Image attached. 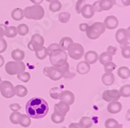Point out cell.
Segmentation results:
<instances>
[{
  "label": "cell",
  "mask_w": 130,
  "mask_h": 128,
  "mask_svg": "<svg viewBox=\"0 0 130 128\" xmlns=\"http://www.w3.org/2000/svg\"><path fill=\"white\" fill-rule=\"evenodd\" d=\"M25 111L30 118L42 119L47 115L49 112V105L45 99L35 97L27 102Z\"/></svg>",
  "instance_id": "6da1fadb"
},
{
  "label": "cell",
  "mask_w": 130,
  "mask_h": 128,
  "mask_svg": "<svg viewBox=\"0 0 130 128\" xmlns=\"http://www.w3.org/2000/svg\"><path fill=\"white\" fill-rule=\"evenodd\" d=\"M50 62L53 67H57L68 61V53L62 49L60 45L53 43L47 47Z\"/></svg>",
  "instance_id": "7a4b0ae2"
},
{
  "label": "cell",
  "mask_w": 130,
  "mask_h": 128,
  "mask_svg": "<svg viewBox=\"0 0 130 128\" xmlns=\"http://www.w3.org/2000/svg\"><path fill=\"white\" fill-rule=\"evenodd\" d=\"M24 10V16L28 20H40L45 16V10L41 5H34L26 7Z\"/></svg>",
  "instance_id": "3957f363"
},
{
  "label": "cell",
  "mask_w": 130,
  "mask_h": 128,
  "mask_svg": "<svg viewBox=\"0 0 130 128\" xmlns=\"http://www.w3.org/2000/svg\"><path fill=\"white\" fill-rule=\"evenodd\" d=\"M106 27L102 22H95L89 26L86 31L87 38L91 40H96L105 32Z\"/></svg>",
  "instance_id": "277c9868"
},
{
  "label": "cell",
  "mask_w": 130,
  "mask_h": 128,
  "mask_svg": "<svg viewBox=\"0 0 130 128\" xmlns=\"http://www.w3.org/2000/svg\"><path fill=\"white\" fill-rule=\"evenodd\" d=\"M26 70L25 63L17 61H10L5 65V70L7 73V74L13 76L17 75L20 73L24 72Z\"/></svg>",
  "instance_id": "5b68a950"
},
{
  "label": "cell",
  "mask_w": 130,
  "mask_h": 128,
  "mask_svg": "<svg viewBox=\"0 0 130 128\" xmlns=\"http://www.w3.org/2000/svg\"><path fill=\"white\" fill-rule=\"evenodd\" d=\"M67 51L68 56H69L70 58L75 60L81 59L85 54V49L84 47L82 46V45L75 42L71 43L68 46Z\"/></svg>",
  "instance_id": "8992f818"
},
{
  "label": "cell",
  "mask_w": 130,
  "mask_h": 128,
  "mask_svg": "<svg viewBox=\"0 0 130 128\" xmlns=\"http://www.w3.org/2000/svg\"><path fill=\"white\" fill-rule=\"evenodd\" d=\"M0 93L6 98H11L15 96V88L10 81L3 80L0 83Z\"/></svg>",
  "instance_id": "52a82bcc"
},
{
  "label": "cell",
  "mask_w": 130,
  "mask_h": 128,
  "mask_svg": "<svg viewBox=\"0 0 130 128\" xmlns=\"http://www.w3.org/2000/svg\"><path fill=\"white\" fill-rule=\"evenodd\" d=\"M45 39L39 34H35L31 36L30 41L27 44V48L32 52H35L44 46Z\"/></svg>",
  "instance_id": "ba28073f"
},
{
  "label": "cell",
  "mask_w": 130,
  "mask_h": 128,
  "mask_svg": "<svg viewBox=\"0 0 130 128\" xmlns=\"http://www.w3.org/2000/svg\"><path fill=\"white\" fill-rule=\"evenodd\" d=\"M43 74L53 81H57L63 77V75L55 67H45L43 69Z\"/></svg>",
  "instance_id": "9c48e42d"
},
{
  "label": "cell",
  "mask_w": 130,
  "mask_h": 128,
  "mask_svg": "<svg viewBox=\"0 0 130 128\" xmlns=\"http://www.w3.org/2000/svg\"><path fill=\"white\" fill-rule=\"evenodd\" d=\"M121 96L119 91L117 89H110L104 91L102 94V98L107 102H111L115 101H118Z\"/></svg>",
  "instance_id": "30bf717a"
},
{
  "label": "cell",
  "mask_w": 130,
  "mask_h": 128,
  "mask_svg": "<svg viewBox=\"0 0 130 128\" xmlns=\"http://www.w3.org/2000/svg\"><path fill=\"white\" fill-rule=\"evenodd\" d=\"M118 24H119L118 19L114 15L107 16L104 21V24L105 27L108 30H114V29L117 28L118 26Z\"/></svg>",
  "instance_id": "8fae6325"
},
{
  "label": "cell",
  "mask_w": 130,
  "mask_h": 128,
  "mask_svg": "<svg viewBox=\"0 0 130 128\" xmlns=\"http://www.w3.org/2000/svg\"><path fill=\"white\" fill-rule=\"evenodd\" d=\"M54 113H58L63 116H66V114L70 111V105L67 103L62 101H60L58 103L55 104L53 107Z\"/></svg>",
  "instance_id": "7c38bea8"
},
{
  "label": "cell",
  "mask_w": 130,
  "mask_h": 128,
  "mask_svg": "<svg viewBox=\"0 0 130 128\" xmlns=\"http://www.w3.org/2000/svg\"><path fill=\"white\" fill-rule=\"evenodd\" d=\"M75 95L73 94L72 91L66 90V91H62V92L60 95L59 100L64 102H67L69 105H71L74 102H75Z\"/></svg>",
  "instance_id": "4fadbf2b"
},
{
  "label": "cell",
  "mask_w": 130,
  "mask_h": 128,
  "mask_svg": "<svg viewBox=\"0 0 130 128\" xmlns=\"http://www.w3.org/2000/svg\"><path fill=\"white\" fill-rule=\"evenodd\" d=\"M115 39L117 42L120 45H125L128 42V37L127 31L125 28H120L116 31L115 34Z\"/></svg>",
  "instance_id": "5bb4252c"
},
{
  "label": "cell",
  "mask_w": 130,
  "mask_h": 128,
  "mask_svg": "<svg viewBox=\"0 0 130 128\" xmlns=\"http://www.w3.org/2000/svg\"><path fill=\"white\" fill-rule=\"evenodd\" d=\"M122 109V105L118 101L110 102L107 106V110L110 114H118Z\"/></svg>",
  "instance_id": "9a60e30c"
},
{
  "label": "cell",
  "mask_w": 130,
  "mask_h": 128,
  "mask_svg": "<svg viewBox=\"0 0 130 128\" xmlns=\"http://www.w3.org/2000/svg\"><path fill=\"white\" fill-rule=\"evenodd\" d=\"M84 58L85 61L88 62L89 65H91V64H94L98 61L99 55L96 52L93 50H90L84 54Z\"/></svg>",
  "instance_id": "2e32d148"
},
{
  "label": "cell",
  "mask_w": 130,
  "mask_h": 128,
  "mask_svg": "<svg viewBox=\"0 0 130 128\" xmlns=\"http://www.w3.org/2000/svg\"><path fill=\"white\" fill-rule=\"evenodd\" d=\"M90 69H91L90 65L86 61L79 62L76 67L77 73L80 75H86V74H89L90 71Z\"/></svg>",
  "instance_id": "e0dca14e"
},
{
  "label": "cell",
  "mask_w": 130,
  "mask_h": 128,
  "mask_svg": "<svg viewBox=\"0 0 130 128\" xmlns=\"http://www.w3.org/2000/svg\"><path fill=\"white\" fill-rule=\"evenodd\" d=\"M81 14L86 19H91L94 16L95 11L91 4H86L81 10Z\"/></svg>",
  "instance_id": "ac0fdd59"
},
{
  "label": "cell",
  "mask_w": 130,
  "mask_h": 128,
  "mask_svg": "<svg viewBox=\"0 0 130 128\" xmlns=\"http://www.w3.org/2000/svg\"><path fill=\"white\" fill-rule=\"evenodd\" d=\"M101 81L106 86H111L115 81V77L113 73H104L101 77Z\"/></svg>",
  "instance_id": "d6986e66"
},
{
  "label": "cell",
  "mask_w": 130,
  "mask_h": 128,
  "mask_svg": "<svg viewBox=\"0 0 130 128\" xmlns=\"http://www.w3.org/2000/svg\"><path fill=\"white\" fill-rule=\"evenodd\" d=\"M115 3L113 0H99V6L100 10L102 11H107L112 9Z\"/></svg>",
  "instance_id": "ffe728a7"
},
{
  "label": "cell",
  "mask_w": 130,
  "mask_h": 128,
  "mask_svg": "<svg viewBox=\"0 0 130 128\" xmlns=\"http://www.w3.org/2000/svg\"><path fill=\"white\" fill-rule=\"evenodd\" d=\"M11 57L14 61L21 62L25 57V53L23 50L17 49L11 52Z\"/></svg>",
  "instance_id": "44dd1931"
},
{
  "label": "cell",
  "mask_w": 130,
  "mask_h": 128,
  "mask_svg": "<svg viewBox=\"0 0 130 128\" xmlns=\"http://www.w3.org/2000/svg\"><path fill=\"white\" fill-rule=\"evenodd\" d=\"M17 27L14 26H10V27H5L4 31V36H6L8 38H15L17 35Z\"/></svg>",
  "instance_id": "7402d4cb"
},
{
  "label": "cell",
  "mask_w": 130,
  "mask_h": 128,
  "mask_svg": "<svg viewBox=\"0 0 130 128\" xmlns=\"http://www.w3.org/2000/svg\"><path fill=\"white\" fill-rule=\"evenodd\" d=\"M14 88H15V95H17L19 98H24L27 95V93H28L27 88L24 85L18 84V85H16Z\"/></svg>",
  "instance_id": "603a6c76"
},
{
  "label": "cell",
  "mask_w": 130,
  "mask_h": 128,
  "mask_svg": "<svg viewBox=\"0 0 130 128\" xmlns=\"http://www.w3.org/2000/svg\"><path fill=\"white\" fill-rule=\"evenodd\" d=\"M11 17L16 21H20L24 17V10L21 8H15L11 12Z\"/></svg>",
  "instance_id": "cb8c5ba5"
},
{
  "label": "cell",
  "mask_w": 130,
  "mask_h": 128,
  "mask_svg": "<svg viewBox=\"0 0 130 128\" xmlns=\"http://www.w3.org/2000/svg\"><path fill=\"white\" fill-rule=\"evenodd\" d=\"M118 76L121 79H128L130 77V69L127 67H121L118 70Z\"/></svg>",
  "instance_id": "d4e9b609"
},
{
  "label": "cell",
  "mask_w": 130,
  "mask_h": 128,
  "mask_svg": "<svg viewBox=\"0 0 130 128\" xmlns=\"http://www.w3.org/2000/svg\"><path fill=\"white\" fill-rule=\"evenodd\" d=\"M55 67L60 71V73L63 75V77H66L70 73V65L68 62V61L60 64V65H59V66Z\"/></svg>",
  "instance_id": "484cf974"
},
{
  "label": "cell",
  "mask_w": 130,
  "mask_h": 128,
  "mask_svg": "<svg viewBox=\"0 0 130 128\" xmlns=\"http://www.w3.org/2000/svg\"><path fill=\"white\" fill-rule=\"evenodd\" d=\"M98 60H99L100 64H102V65H104L105 63L112 61L113 60V56H111L110 54H109L107 52H104L99 56Z\"/></svg>",
  "instance_id": "4316f807"
},
{
  "label": "cell",
  "mask_w": 130,
  "mask_h": 128,
  "mask_svg": "<svg viewBox=\"0 0 130 128\" xmlns=\"http://www.w3.org/2000/svg\"><path fill=\"white\" fill-rule=\"evenodd\" d=\"M78 123L83 128H90L93 125V121L89 116H83L80 119Z\"/></svg>",
  "instance_id": "83f0119b"
},
{
  "label": "cell",
  "mask_w": 130,
  "mask_h": 128,
  "mask_svg": "<svg viewBox=\"0 0 130 128\" xmlns=\"http://www.w3.org/2000/svg\"><path fill=\"white\" fill-rule=\"evenodd\" d=\"M35 56L37 59H39V60H43L45 59L46 57L48 56V51H47V48H45V46L42 47L41 49L36 50L35 52Z\"/></svg>",
  "instance_id": "f1b7e54d"
},
{
  "label": "cell",
  "mask_w": 130,
  "mask_h": 128,
  "mask_svg": "<svg viewBox=\"0 0 130 128\" xmlns=\"http://www.w3.org/2000/svg\"><path fill=\"white\" fill-rule=\"evenodd\" d=\"M105 128H121L122 125H120L119 123L113 118H109L105 120L104 123Z\"/></svg>",
  "instance_id": "f546056e"
},
{
  "label": "cell",
  "mask_w": 130,
  "mask_h": 128,
  "mask_svg": "<svg viewBox=\"0 0 130 128\" xmlns=\"http://www.w3.org/2000/svg\"><path fill=\"white\" fill-rule=\"evenodd\" d=\"M62 8V3L59 1V0H56V1L51 2L49 6V10L52 13H57L60 11Z\"/></svg>",
  "instance_id": "4dcf8cb0"
},
{
  "label": "cell",
  "mask_w": 130,
  "mask_h": 128,
  "mask_svg": "<svg viewBox=\"0 0 130 128\" xmlns=\"http://www.w3.org/2000/svg\"><path fill=\"white\" fill-rule=\"evenodd\" d=\"M73 42L74 41H73L72 38H71L69 37H63L60 39L59 45H60V46L62 49H63L64 51H67L68 46Z\"/></svg>",
  "instance_id": "1f68e13d"
},
{
  "label": "cell",
  "mask_w": 130,
  "mask_h": 128,
  "mask_svg": "<svg viewBox=\"0 0 130 128\" xmlns=\"http://www.w3.org/2000/svg\"><path fill=\"white\" fill-rule=\"evenodd\" d=\"M31 118L27 114H21L19 124L23 127H28L31 125Z\"/></svg>",
  "instance_id": "d6a6232c"
},
{
  "label": "cell",
  "mask_w": 130,
  "mask_h": 128,
  "mask_svg": "<svg viewBox=\"0 0 130 128\" xmlns=\"http://www.w3.org/2000/svg\"><path fill=\"white\" fill-rule=\"evenodd\" d=\"M17 34L19 35L25 36L29 32V27L25 24H19L17 26Z\"/></svg>",
  "instance_id": "836d02e7"
},
{
  "label": "cell",
  "mask_w": 130,
  "mask_h": 128,
  "mask_svg": "<svg viewBox=\"0 0 130 128\" xmlns=\"http://www.w3.org/2000/svg\"><path fill=\"white\" fill-rule=\"evenodd\" d=\"M62 92V89L59 87H55L50 89V95L54 100H59L60 95Z\"/></svg>",
  "instance_id": "e575fe53"
},
{
  "label": "cell",
  "mask_w": 130,
  "mask_h": 128,
  "mask_svg": "<svg viewBox=\"0 0 130 128\" xmlns=\"http://www.w3.org/2000/svg\"><path fill=\"white\" fill-rule=\"evenodd\" d=\"M119 94L121 97L123 98H129L130 97V84H125L122 87H121Z\"/></svg>",
  "instance_id": "d590c367"
},
{
  "label": "cell",
  "mask_w": 130,
  "mask_h": 128,
  "mask_svg": "<svg viewBox=\"0 0 130 128\" xmlns=\"http://www.w3.org/2000/svg\"><path fill=\"white\" fill-rule=\"evenodd\" d=\"M65 120V116H63V115H60V114H58V113H56L53 112V113L51 115V120L53 123H61L64 121Z\"/></svg>",
  "instance_id": "8d00e7d4"
},
{
  "label": "cell",
  "mask_w": 130,
  "mask_h": 128,
  "mask_svg": "<svg viewBox=\"0 0 130 128\" xmlns=\"http://www.w3.org/2000/svg\"><path fill=\"white\" fill-rule=\"evenodd\" d=\"M17 79L24 82V83H27L31 79V74H30V73L26 72V71L20 73V74H17Z\"/></svg>",
  "instance_id": "74e56055"
},
{
  "label": "cell",
  "mask_w": 130,
  "mask_h": 128,
  "mask_svg": "<svg viewBox=\"0 0 130 128\" xmlns=\"http://www.w3.org/2000/svg\"><path fill=\"white\" fill-rule=\"evenodd\" d=\"M71 19V13L68 12H62L58 16V20L62 24L68 23Z\"/></svg>",
  "instance_id": "f35d334b"
},
{
  "label": "cell",
  "mask_w": 130,
  "mask_h": 128,
  "mask_svg": "<svg viewBox=\"0 0 130 128\" xmlns=\"http://www.w3.org/2000/svg\"><path fill=\"white\" fill-rule=\"evenodd\" d=\"M21 116L20 112H13L10 116V120L13 124H19V121Z\"/></svg>",
  "instance_id": "ab89813d"
},
{
  "label": "cell",
  "mask_w": 130,
  "mask_h": 128,
  "mask_svg": "<svg viewBox=\"0 0 130 128\" xmlns=\"http://www.w3.org/2000/svg\"><path fill=\"white\" fill-rule=\"evenodd\" d=\"M116 67H117L116 64L113 62L112 61H110L104 64V69L105 73H112L116 69Z\"/></svg>",
  "instance_id": "60d3db41"
},
{
  "label": "cell",
  "mask_w": 130,
  "mask_h": 128,
  "mask_svg": "<svg viewBox=\"0 0 130 128\" xmlns=\"http://www.w3.org/2000/svg\"><path fill=\"white\" fill-rule=\"evenodd\" d=\"M122 56L125 59H130V46L125 45L122 48Z\"/></svg>",
  "instance_id": "b9f144b4"
},
{
  "label": "cell",
  "mask_w": 130,
  "mask_h": 128,
  "mask_svg": "<svg viewBox=\"0 0 130 128\" xmlns=\"http://www.w3.org/2000/svg\"><path fill=\"white\" fill-rule=\"evenodd\" d=\"M86 0H78V1L76 2L75 10H76L77 13H78V14L81 13V10L83 8V6L86 5Z\"/></svg>",
  "instance_id": "7bdbcfd3"
},
{
  "label": "cell",
  "mask_w": 130,
  "mask_h": 128,
  "mask_svg": "<svg viewBox=\"0 0 130 128\" xmlns=\"http://www.w3.org/2000/svg\"><path fill=\"white\" fill-rule=\"evenodd\" d=\"M7 46H8V45H7L6 41L3 38H0V54L3 53L6 50Z\"/></svg>",
  "instance_id": "ee69618b"
},
{
  "label": "cell",
  "mask_w": 130,
  "mask_h": 128,
  "mask_svg": "<svg viewBox=\"0 0 130 128\" xmlns=\"http://www.w3.org/2000/svg\"><path fill=\"white\" fill-rule=\"evenodd\" d=\"M117 51H118V49L115 46H113V45H110V46L107 47V52L109 54H110L112 56H115L117 53Z\"/></svg>",
  "instance_id": "f6af8a7d"
},
{
  "label": "cell",
  "mask_w": 130,
  "mask_h": 128,
  "mask_svg": "<svg viewBox=\"0 0 130 128\" xmlns=\"http://www.w3.org/2000/svg\"><path fill=\"white\" fill-rule=\"evenodd\" d=\"M10 109L13 112H19V110H21V106L18 103H12L10 105Z\"/></svg>",
  "instance_id": "bcb514c9"
},
{
  "label": "cell",
  "mask_w": 130,
  "mask_h": 128,
  "mask_svg": "<svg viewBox=\"0 0 130 128\" xmlns=\"http://www.w3.org/2000/svg\"><path fill=\"white\" fill-rule=\"evenodd\" d=\"M89 27V24L86 23H82L79 24V30L82 32H86Z\"/></svg>",
  "instance_id": "7dc6e473"
},
{
  "label": "cell",
  "mask_w": 130,
  "mask_h": 128,
  "mask_svg": "<svg viewBox=\"0 0 130 128\" xmlns=\"http://www.w3.org/2000/svg\"><path fill=\"white\" fill-rule=\"evenodd\" d=\"M92 6V7H93V10H94L95 12H101L100 6H99V1L95 2Z\"/></svg>",
  "instance_id": "c3c4849f"
},
{
  "label": "cell",
  "mask_w": 130,
  "mask_h": 128,
  "mask_svg": "<svg viewBox=\"0 0 130 128\" xmlns=\"http://www.w3.org/2000/svg\"><path fill=\"white\" fill-rule=\"evenodd\" d=\"M5 25L0 24V38H3L4 36V31H5Z\"/></svg>",
  "instance_id": "681fc988"
},
{
  "label": "cell",
  "mask_w": 130,
  "mask_h": 128,
  "mask_svg": "<svg viewBox=\"0 0 130 128\" xmlns=\"http://www.w3.org/2000/svg\"><path fill=\"white\" fill-rule=\"evenodd\" d=\"M68 128H83V127L81 126L78 123H71L69 125V127Z\"/></svg>",
  "instance_id": "f907efd6"
},
{
  "label": "cell",
  "mask_w": 130,
  "mask_h": 128,
  "mask_svg": "<svg viewBox=\"0 0 130 128\" xmlns=\"http://www.w3.org/2000/svg\"><path fill=\"white\" fill-rule=\"evenodd\" d=\"M122 7L130 6V0H122Z\"/></svg>",
  "instance_id": "816d5d0a"
},
{
  "label": "cell",
  "mask_w": 130,
  "mask_h": 128,
  "mask_svg": "<svg viewBox=\"0 0 130 128\" xmlns=\"http://www.w3.org/2000/svg\"><path fill=\"white\" fill-rule=\"evenodd\" d=\"M29 1L34 3V5H40L43 2V0H29Z\"/></svg>",
  "instance_id": "f5cc1de1"
},
{
  "label": "cell",
  "mask_w": 130,
  "mask_h": 128,
  "mask_svg": "<svg viewBox=\"0 0 130 128\" xmlns=\"http://www.w3.org/2000/svg\"><path fill=\"white\" fill-rule=\"evenodd\" d=\"M4 64H5V59H4V58L2 55L0 54V68H1L2 67H3Z\"/></svg>",
  "instance_id": "db71d44e"
},
{
  "label": "cell",
  "mask_w": 130,
  "mask_h": 128,
  "mask_svg": "<svg viewBox=\"0 0 130 128\" xmlns=\"http://www.w3.org/2000/svg\"><path fill=\"white\" fill-rule=\"evenodd\" d=\"M125 120L127 121H130V109H128V111L126 112V114H125Z\"/></svg>",
  "instance_id": "11a10c76"
},
{
  "label": "cell",
  "mask_w": 130,
  "mask_h": 128,
  "mask_svg": "<svg viewBox=\"0 0 130 128\" xmlns=\"http://www.w3.org/2000/svg\"><path fill=\"white\" fill-rule=\"evenodd\" d=\"M113 1H114V3L115 4L118 5L120 7H122V0H113Z\"/></svg>",
  "instance_id": "9f6ffc18"
},
{
  "label": "cell",
  "mask_w": 130,
  "mask_h": 128,
  "mask_svg": "<svg viewBox=\"0 0 130 128\" xmlns=\"http://www.w3.org/2000/svg\"><path fill=\"white\" fill-rule=\"evenodd\" d=\"M127 31V34H128V39H130V26L128 27V28L126 29Z\"/></svg>",
  "instance_id": "6f0895ef"
},
{
  "label": "cell",
  "mask_w": 130,
  "mask_h": 128,
  "mask_svg": "<svg viewBox=\"0 0 130 128\" xmlns=\"http://www.w3.org/2000/svg\"><path fill=\"white\" fill-rule=\"evenodd\" d=\"M46 2H48V3H51V2H53V1H56V0H45Z\"/></svg>",
  "instance_id": "680465c9"
},
{
  "label": "cell",
  "mask_w": 130,
  "mask_h": 128,
  "mask_svg": "<svg viewBox=\"0 0 130 128\" xmlns=\"http://www.w3.org/2000/svg\"><path fill=\"white\" fill-rule=\"evenodd\" d=\"M2 82V78H1V77H0V83Z\"/></svg>",
  "instance_id": "91938a15"
},
{
  "label": "cell",
  "mask_w": 130,
  "mask_h": 128,
  "mask_svg": "<svg viewBox=\"0 0 130 128\" xmlns=\"http://www.w3.org/2000/svg\"><path fill=\"white\" fill-rule=\"evenodd\" d=\"M61 128H66V127H65V126H63V127H61Z\"/></svg>",
  "instance_id": "94428289"
}]
</instances>
